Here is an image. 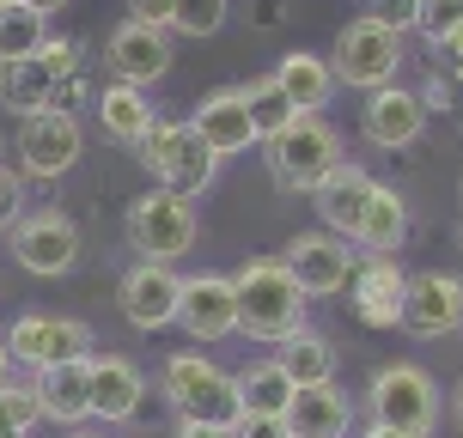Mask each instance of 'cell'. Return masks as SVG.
<instances>
[{"mask_svg":"<svg viewBox=\"0 0 463 438\" xmlns=\"http://www.w3.org/2000/svg\"><path fill=\"white\" fill-rule=\"evenodd\" d=\"M305 293L293 275L280 268V256H256L232 275V311H238V335H250L262 347H280L293 329H305Z\"/></svg>","mask_w":463,"mask_h":438,"instance_id":"obj_1","label":"cell"},{"mask_svg":"<svg viewBox=\"0 0 463 438\" xmlns=\"http://www.w3.org/2000/svg\"><path fill=\"white\" fill-rule=\"evenodd\" d=\"M360 402H366L372 426L427 433V438H433V426H439V408H445V396H439V384H433V371L415 366V359H391V366H378Z\"/></svg>","mask_w":463,"mask_h":438,"instance_id":"obj_2","label":"cell"},{"mask_svg":"<svg viewBox=\"0 0 463 438\" xmlns=\"http://www.w3.org/2000/svg\"><path fill=\"white\" fill-rule=\"evenodd\" d=\"M262 164H269L275 189L311 195V189L342 164V135L329 128L324 116H293V128H280L275 140H262Z\"/></svg>","mask_w":463,"mask_h":438,"instance_id":"obj_3","label":"cell"},{"mask_svg":"<svg viewBox=\"0 0 463 438\" xmlns=\"http://www.w3.org/2000/svg\"><path fill=\"white\" fill-rule=\"evenodd\" d=\"M159 390L177 408V420H202V426H238V390H232V371H220L208 353H171L159 366Z\"/></svg>","mask_w":463,"mask_h":438,"instance_id":"obj_4","label":"cell"},{"mask_svg":"<svg viewBox=\"0 0 463 438\" xmlns=\"http://www.w3.org/2000/svg\"><path fill=\"white\" fill-rule=\"evenodd\" d=\"M122 231H128L135 262H165V268H171V262H184V256L195 250L202 219H195V201L171 195V189H146L140 201H128Z\"/></svg>","mask_w":463,"mask_h":438,"instance_id":"obj_5","label":"cell"},{"mask_svg":"<svg viewBox=\"0 0 463 438\" xmlns=\"http://www.w3.org/2000/svg\"><path fill=\"white\" fill-rule=\"evenodd\" d=\"M135 159L159 177V189L184 195V201H195V195L220 177V159H213L208 146L195 140V128H189V122H153V128H146V140L135 146Z\"/></svg>","mask_w":463,"mask_h":438,"instance_id":"obj_6","label":"cell"},{"mask_svg":"<svg viewBox=\"0 0 463 438\" xmlns=\"http://www.w3.org/2000/svg\"><path fill=\"white\" fill-rule=\"evenodd\" d=\"M13 153H19V177H37V183H55V177H68L80 153H86V128H80V116L73 110H37L19 122V135H13Z\"/></svg>","mask_w":463,"mask_h":438,"instance_id":"obj_7","label":"cell"},{"mask_svg":"<svg viewBox=\"0 0 463 438\" xmlns=\"http://www.w3.org/2000/svg\"><path fill=\"white\" fill-rule=\"evenodd\" d=\"M329 73H335V86H354V92L396 86V73H402V37L384 31V24H372V19L342 24L335 55H329Z\"/></svg>","mask_w":463,"mask_h":438,"instance_id":"obj_8","label":"cell"},{"mask_svg":"<svg viewBox=\"0 0 463 438\" xmlns=\"http://www.w3.org/2000/svg\"><path fill=\"white\" fill-rule=\"evenodd\" d=\"M6 238H13V262L37 280H61L80 262V226L61 208H24Z\"/></svg>","mask_w":463,"mask_h":438,"instance_id":"obj_9","label":"cell"},{"mask_svg":"<svg viewBox=\"0 0 463 438\" xmlns=\"http://www.w3.org/2000/svg\"><path fill=\"white\" fill-rule=\"evenodd\" d=\"M354 262H360V250L347 244V238H335V231H293L287 238V250H280V268L293 275V286H299L305 299H329V293H342L347 280H354Z\"/></svg>","mask_w":463,"mask_h":438,"instance_id":"obj_10","label":"cell"},{"mask_svg":"<svg viewBox=\"0 0 463 438\" xmlns=\"http://www.w3.org/2000/svg\"><path fill=\"white\" fill-rule=\"evenodd\" d=\"M6 353H13V366H61V359H86L92 353V329L80 323V317H43V311H24L6 323Z\"/></svg>","mask_w":463,"mask_h":438,"instance_id":"obj_11","label":"cell"},{"mask_svg":"<svg viewBox=\"0 0 463 438\" xmlns=\"http://www.w3.org/2000/svg\"><path fill=\"white\" fill-rule=\"evenodd\" d=\"M177 61V49H171V31L165 24H140V19H122L104 37V68H110L116 86H159L165 73Z\"/></svg>","mask_w":463,"mask_h":438,"instance_id":"obj_12","label":"cell"},{"mask_svg":"<svg viewBox=\"0 0 463 438\" xmlns=\"http://www.w3.org/2000/svg\"><path fill=\"white\" fill-rule=\"evenodd\" d=\"M177 299H184V275L165 268V262H135L116 280V311L140 335H159V329L177 323Z\"/></svg>","mask_w":463,"mask_h":438,"instance_id":"obj_13","label":"cell"},{"mask_svg":"<svg viewBox=\"0 0 463 438\" xmlns=\"http://www.w3.org/2000/svg\"><path fill=\"white\" fill-rule=\"evenodd\" d=\"M415 341H439V335H458L463 329V280L445 275V268H420V275L402 280V323Z\"/></svg>","mask_w":463,"mask_h":438,"instance_id":"obj_14","label":"cell"},{"mask_svg":"<svg viewBox=\"0 0 463 438\" xmlns=\"http://www.w3.org/2000/svg\"><path fill=\"white\" fill-rule=\"evenodd\" d=\"M420 135H427V110H420V98L409 86H378V92H366V104H360V140L366 146L402 153Z\"/></svg>","mask_w":463,"mask_h":438,"instance_id":"obj_15","label":"cell"},{"mask_svg":"<svg viewBox=\"0 0 463 438\" xmlns=\"http://www.w3.org/2000/svg\"><path fill=\"white\" fill-rule=\"evenodd\" d=\"M195 140L208 146L213 159H232V153H250L256 146V128H250V104H244V86H213L195 116H189Z\"/></svg>","mask_w":463,"mask_h":438,"instance_id":"obj_16","label":"cell"},{"mask_svg":"<svg viewBox=\"0 0 463 438\" xmlns=\"http://www.w3.org/2000/svg\"><path fill=\"white\" fill-rule=\"evenodd\" d=\"M177 329L189 341H226L238 335V311H232V275H189L184 299H177Z\"/></svg>","mask_w":463,"mask_h":438,"instance_id":"obj_17","label":"cell"},{"mask_svg":"<svg viewBox=\"0 0 463 438\" xmlns=\"http://www.w3.org/2000/svg\"><path fill=\"white\" fill-rule=\"evenodd\" d=\"M86 371H92V420H104V426H128V420L140 415V402H146V377H140V366L128 359V353H92Z\"/></svg>","mask_w":463,"mask_h":438,"instance_id":"obj_18","label":"cell"},{"mask_svg":"<svg viewBox=\"0 0 463 438\" xmlns=\"http://www.w3.org/2000/svg\"><path fill=\"white\" fill-rule=\"evenodd\" d=\"M402 268H396V256H360L354 262V280H347V293H354V317L366 329H396L402 323Z\"/></svg>","mask_w":463,"mask_h":438,"instance_id":"obj_19","label":"cell"},{"mask_svg":"<svg viewBox=\"0 0 463 438\" xmlns=\"http://www.w3.org/2000/svg\"><path fill=\"white\" fill-rule=\"evenodd\" d=\"M86 359H61V366L31 371V390L43 402V420H55V426H86L92 420V371H86Z\"/></svg>","mask_w":463,"mask_h":438,"instance_id":"obj_20","label":"cell"},{"mask_svg":"<svg viewBox=\"0 0 463 438\" xmlns=\"http://www.w3.org/2000/svg\"><path fill=\"white\" fill-rule=\"evenodd\" d=\"M372 183H378V177H372L366 164H354V159L335 164L324 183L311 189V208H317L324 231H335V238H347V244H354V226H360V208H366Z\"/></svg>","mask_w":463,"mask_h":438,"instance_id":"obj_21","label":"cell"},{"mask_svg":"<svg viewBox=\"0 0 463 438\" xmlns=\"http://www.w3.org/2000/svg\"><path fill=\"white\" fill-rule=\"evenodd\" d=\"M280 420H287L293 438H347V426H354V396L342 384H305V390H293V402H287Z\"/></svg>","mask_w":463,"mask_h":438,"instance_id":"obj_22","label":"cell"},{"mask_svg":"<svg viewBox=\"0 0 463 438\" xmlns=\"http://www.w3.org/2000/svg\"><path fill=\"white\" fill-rule=\"evenodd\" d=\"M402 238H409V201L396 189L372 183L366 208H360V226H354V250L360 256H396Z\"/></svg>","mask_w":463,"mask_h":438,"instance_id":"obj_23","label":"cell"},{"mask_svg":"<svg viewBox=\"0 0 463 438\" xmlns=\"http://www.w3.org/2000/svg\"><path fill=\"white\" fill-rule=\"evenodd\" d=\"M92 104H98V128H104V140H116V146H140L146 128L159 122L153 98L140 92V86H116V79H110Z\"/></svg>","mask_w":463,"mask_h":438,"instance_id":"obj_24","label":"cell"},{"mask_svg":"<svg viewBox=\"0 0 463 438\" xmlns=\"http://www.w3.org/2000/svg\"><path fill=\"white\" fill-rule=\"evenodd\" d=\"M275 86L287 92V104H293L299 116H324V104L335 98V73H329L324 55H311V49H293V55H280Z\"/></svg>","mask_w":463,"mask_h":438,"instance_id":"obj_25","label":"cell"},{"mask_svg":"<svg viewBox=\"0 0 463 438\" xmlns=\"http://www.w3.org/2000/svg\"><path fill=\"white\" fill-rule=\"evenodd\" d=\"M0 110L6 116H37V110H55V73L24 55V61H0Z\"/></svg>","mask_w":463,"mask_h":438,"instance_id":"obj_26","label":"cell"},{"mask_svg":"<svg viewBox=\"0 0 463 438\" xmlns=\"http://www.w3.org/2000/svg\"><path fill=\"white\" fill-rule=\"evenodd\" d=\"M232 390H238V415H269L280 420L287 415V402H293V377L280 371V359H256L232 377Z\"/></svg>","mask_w":463,"mask_h":438,"instance_id":"obj_27","label":"cell"},{"mask_svg":"<svg viewBox=\"0 0 463 438\" xmlns=\"http://www.w3.org/2000/svg\"><path fill=\"white\" fill-rule=\"evenodd\" d=\"M275 359L293 377V390H305V384H335V341L317 335V329H293Z\"/></svg>","mask_w":463,"mask_h":438,"instance_id":"obj_28","label":"cell"},{"mask_svg":"<svg viewBox=\"0 0 463 438\" xmlns=\"http://www.w3.org/2000/svg\"><path fill=\"white\" fill-rule=\"evenodd\" d=\"M244 104H250V128H256V146L262 140H275L280 128H293V104H287V92L275 86V73H262V79H250L244 86Z\"/></svg>","mask_w":463,"mask_h":438,"instance_id":"obj_29","label":"cell"},{"mask_svg":"<svg viewBox=\"0 0 463 438\" xmlns=\"http://www.w3.org/2000/svg\"><path fill=\"white\" fill-rule=\"evenodd\" d=\"M232 19V0H177L171 6V37H189V43H208V37H220Z\"/></svg>","mask_w":463,"mask_h":438,"instance_id":"obj_30","label":"cell"},{"mask_svg":"<svg viewBox=\"0 0 463 438\" xmlns=\"http://www.w3.org/2000/svg\"><path fill=\"white\" fill-rule=\"evenodd\" d=\"M43 37H49L43 13H31V6H6V13H0V61H24V55H37Z\"/></svg>","mask_w":463,"mask_h":438,"instance_id":"obj_31","label":"cell"},{"mask_svg":"<svg viewBox=\"0 0 463 438\" xmlns=\"http://www.w3.org/2000/svg\"><path fill=\"white\" fill-rule=\"evenodd\" d=\"M0 415L13 420L24 438H31V426H43V402L31 390V377H6V384H0Z\"/></svg>","mask_w":463,"mask_h":438,"instance_id":"obj_32","label":"cell"},{"mask_svg":"<svg viewBox=\"0 0 463 438\" xmlns=\"http://www.w3.org/2000/svg\"><path fill=\"white\" fill-rule=\"evenodd\" d=\"M463 24V0H415V31L427 43H445Z\"/></svg>","mask_w":463,"mask_h":438,"instance_id":"obj_33","label":"cell"},{"mask_svg":"<svg viewBox=\"0 0 463 438\" xmlns=\"http://www.w3.org/2000/svg\"><path fill=\"white\" fill-rule=\"evenodd\" d=\"M360 19L384 24V31H396V37H409V31H415V0H360Z\"/></svg>","mask_w":463,"mask_h":438,"instance_id":"obj_34","label":"cell"},{"mask_svg":"<svg viewBox=\"0 0 463 438\" xmlns=\"http://www.w3.org/2000/svg\"><path fill=\"white\" fill-rule=\"evenodd\" d=\"M415 98H420V110H427V116H445V110H458V79H451L445 68H433L415 86Z\"/></svg>","mask_w":463,"mask_h":438,"instance_id":"obj_35","label":"cell"},{"mask_svg":"<svg viewBox=\"0 0 463 438\" xmlns=\"http://www.w3.org/2000/svg\"><path fill=\"white\" fill-rule=\"evenodd\" d=\"M31 208V195H24V177L13 171V164H0V231L19 226V213Z\"/></svg>","mask_w":463,"mask_h":438,"instance_id":"obj_36","label":"cell"},{"mask_svg":"<svg viewBox=\"0 0 463 438\" xmlns=\"http://www.w3.org/2000/svg\"><path fill=\"white\" fill-rule=\"evenodd\" d=\"M37 61H43V68L55 73V79H61V73H73V68H86V61H80V43H73V37H43Z\"/></svg>","mask_w":463,"mask_h":438,"instance_id":"obj_37","label":"cell"},{"mask_svg":"<svg viewBox=\"0 0 463 438\" xmlns=\"http://www.w3.org/2000/svg\"><path fill=\"white\" fill-rule=\"evenodd\" d=\"M80 104H92V79H86V68H73L55 79V110H73L80 116Z\"/></svg>","mask_w":463,"mask_h":438,"instance_id":"obj_38","label":"cell"},{"mask_svg":"<svg viewBox=\"0 0 463 438\" xmlns=\"http://www.w3.org/2000/svg\"><path fill=\"white\" fill-rule=\"evenodd\" d=\"M232 438H293L287 433V420H269V415H244L232 426Z\"/></svg>","mask_w":463,"mask_h":438,"instance_id":"obj_39","label":"cell"},{"mask_svg":"<svg viewBox=\"0 0 463 438\" xmlns=\"http://www.w3.org/2000/svg\"><path fill=\"white\" fill-rule=\"evenodd\" d=\"M171 6H177V0H128V19H140V24H171Z\"/></svg>","mask_w":463,"mask_h":438,"instance_id":"obj_40","label":"cell"},{"mask_svg":"<svg viewBox=\"0 0 463 438\" xmlns=\"http://www.w3.org/2000/svg\"><path fill=\"white\" fill-rule=\"evenodd\" d=\"M433 49H439V68L451 73V79H463V24L445 37V43H433Z\"/></svg>","mask_w":463,"mask_h":438,"instance_id":"obj_41","label":"cell"},{"mask_svg":"<svg viewBox=\"0 0 463 438\" xmlns=\"http://www.w3.org/2000/svg\"><path fill=\"white\" fill-rule=\"evenodd\" d=\"M250 6H256V13H250L256 31H275V24L287 19V6H280V0H250Z\"/></svg>","mask_w":463,"mask_h":438,"instance_id":"obj_42","label":"cell"},{"mask_svg":"<svg viewBox=\"0 0 463 438\" xmlns=\"http://www.w3.org/2000/svg\"><path fill=\"white\" fill-rule=\"evenodd\" d=\"M171 438H232V433H226V426H202V420H177Z\"/></svg>","mask_w":463,"mask_h":438,"instance_id":"obj_43","label":"cell"},{"mask_svg":"<svg viewBox=\"0 0 463 438\" xmlns=\"http://www.w3.org/2000/svg\"><path fill=\"white\" fill-rule=\"evenodd\" d=\"M19 6H31V13H43V19H55L61 6H73V0H19Z\"/></svg>","mask_w":463,"mask_h":438,"instance_id":"obj_44","label":"cell"},{"mask_svg":"<svg viewBox=\"0 0 463 438\" xmlns=\"http://www.w3.org/2000/svg\"><path fill=\"white\" fill-rule=\"evenodd\" d=\"M445 408H451V420H458V433H463V377L451 384V396H445Z\"/></svg>","mask_w":463,"mask_h":438,"instance_id":"obj_45","label":"cell"},{"mask_svg":"<svg viewBox=\"0 0 463 438\" xmlns=\"http://www.w3.org/2000/svg\"><path fill=\"white\" fill-rule=\"evenodd\" d=\"M360 438H427V433H396V426H366Z\"/></svg>","mask_w":463,"mask_h":438,"instance_id":"obj_46","label":"cell"},{"mask_svg":"<svg viewBox=\"0 0 463 438\" xmlns=\"http://www.w3.org/2000/svg\"><path fill=\"white\" fill-rule=\"evenodd\" d=\"M13 377V353H6V341H0V384Z\"/></svg>","mask_w":463,"mask_h":438,"instance_id":"obj_47","label":"cell"},{"mask_svg":"<svg viewBox=\"0 0 463 438\" xmlns=\"http://www.w3.org/2000/svg\"><path fill=\"white\" fill-rule=\"evenodd\" d=\"M68 438H110V433H92V426H68Z\"/></svg>","mask_w":463,"mask_h":438,"instance_id":"obj_48","label":"cell"},{"mask_svg":"<svg viewBox=\"0 0 463 438\" xmlns=\"http://www.w3.org/2000/svg\"><path fill=\"white\" fill-rule=\"evenodd\" d=\"M0 438H24V433H19V426H13L6 415H0Z\"/></svg>","mask_w":463,"mask_h":438,"instance_id":"obj_49","label":"cell"},{"mask_svg":"<svg viewBox=\"0 0 463 438\" xmlns=\"http://www.w3.org/2000/svg\"><path fill=\"white\" fill-rule=\"evenodd\" d=\"M6 6H19V0H0V13H6Z\"/></svg>","mask_w":463,"mask_h":438,"instance_id":"obj_50","label":"cell"},{"mask_svg":"<svg viewBox=\"0 0 463 438\" xmlns=\"http://www.w3.org/2000/svg\"><path fill=\"white\" fill-rule=\"evenodd\" d=\"M458 104H463V79H458Z\"/></svg>","mask_w":463,"mask_h":438,"instance_id":"obj_51","label":"cell"}]
</instances>
